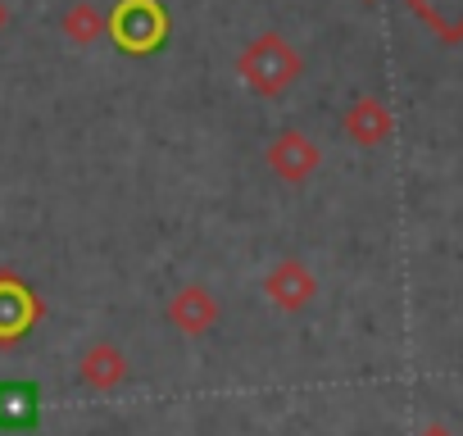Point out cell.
<instances>
[{"instance_id":"cell-1","label":"cell","mask_w":463,"mask_h":436,"mask_svg":"<svg viewBox=\"0 0 463 436\" xmlns=\"http://www.w3.org/2000/svg\"><path fill=\"white\" fill-rule=\"evenodd\" d=\"M109 28L123 51H155L164 42V14L155 0H123Z\"/></svg>"},{"instance_id":"cell-2","label":"cell","mask_w":463,"mask_h":436,"mask_svg":"<svg viewBox=\"0 0 463 436\" xmlns=\"http://www.w3.org/2000/svg\"><path fill=\"white\" fill-rule=\"evenodd\" d=\"M296 69H300V60H296L278 37H264V42L241 60L246 82H250V87H260V91H278V87H287V82L296 78Z\"/></svg>"},{"instance_id":"cell-3","label":"cell","mask_w":463,"mask_h":436,"mask_svg":"<svg viewBox=\"0 0 463 436\" xmlns=\"http://www.w3.org/2000/svg\"><path fill=\"white\" fill-rule=\"evenodd\" d=\"M42 422L37 382H0V431H33Z\"/></svg>"},{"instance_id":"cell-4","label":"cell","mask_w":463,"mask_h":436,"mask_svg":"<svg viewBox=\"0 0 463 436\" xmlns=\"http://www.w3.org/2000/svg\"><path fill=\"white\" fill-rule=\"evenodd\" d=\"M42 305L28 287H19L14 278H0V341H19L33 323H37Z\"/></svg>"},{"instance_id":"cell-5","label":"cell","mask_w":463,"mask_h":436,"mask_svg":"<svg viewBox=\"0 0 463 436\" xmlns=\"http://www.w3.org/2000/svg\"><path fill=\"white\" fill-rule=\"evenodd\" d=\"M213 300L204 296V291H182L177 300H173V323L177 327H186V332H204L209 323H213Z\"/></svg>"},{"instance_id":"cell-6","label":"cell","mask_w":463,"mask_h":436,"mask_svg":"<svg viewBox=\"0 0 463 436\" xmlns=\"http://www.w3.org/2000/svg\"><path fill=\"white\" fill-rule=\"evenodd\" d=\"M314 146L305 141V137H282L278 146H273V164H278V173H287V177H305L309 168H314Z\"/></svg>"},{"instance_id":"cell-7","label":"cell","mask_w":463,"mask_h":436,"mask_svg":"<svg viewBox=\"0 0 463 436\" xmlns=\"http://www.w3.org/2000/svg\"><path fill=\"white\" fill-rule=\"evenodd\" d=\"M386 128H391V118H386V109H382V105L364 100V105H354V109H350V132H354L359 141H377Z\"/></svg>"},{"instance_id":"cell-8","label":"cell","mask_w":463,"mask_h":436,"mask_svg":"<svg viewBox=\"0 0 463 436\" xmlns=\"http://www.w3.org/2000/svg\"><path fill=\"white\" fill-rule=\"evenodd\" d=\"M118 377H123V359H118L114 350H91V355H87V382L114 386Z\"/></svg>"},{"instance_id":"cell-9","label":"cell","mask_w":463,"mask_h":436,"mask_svg":"<svg viewBox=\"0 0 463 436\" xmlns=\"http://www.w3.org/2000/svg\"><path fill=\"white\" fill-rule=\"evenodd\" d=\"M0 24H5V10H0Z\"/></svg>"}]
</instances>
